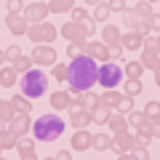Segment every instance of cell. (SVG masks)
Here are the masks:
<instances>
[{"mask_svg":"<svg viewBox=\"0 0 160 160\" xmlns=\"http://www.w3.org/2000/svg\"><path fill=\"white\" fill-rule=\"evenodd\" d=\"M91 147H93V149H99V152H102V149L112 147V139H109L107 133H93V142H91Z\"/></svg>","mask_w":160,"mask_h":160,"instance_id":"d6a6232c","label":"cell"},{"mask_svg":"<svg viewBox=\"0 0 160 160\" xmlns=\"http://www.w3.org/2000/svg\"><path fill=\"white\" fill-rule=\"evenodd\" d=\"M11 109H13V115L16 112H32V99H27L24 93H19V96L11 99Z\"/></svg>","mask_w":160,"mask_h":160,"instance_id":"e0dca14e","label":"cell"},{"mask_svg":"<svg viewBox=\"0 0 160 160\" xmlns=\"http://www.w3.org/2000/svg\"><path fill=\"white\" fill-rule=\"evenodd\" d=\"M99 102H102V96H99V93H93L91 88L80 93V104H83V107H88V109H96Z\"/></svg>","mask_w":160,"mask_h":160,"instance_id":"603a6c76","label":"cell"},{"mask_svg":"<svg viewBox=\"0 0 160 160\" xmlns=\"http://www.w3.org/2000/svg\"><path fill=\"white\" fill-rule=\"evenodd\" d=\"M149 3H158V0H149Z\"/></svg>","mask_w":160,"mask_h":160,"instance_id":"11a10c76","label":"cell"},{"mask_svg":"<svg viewBox=\"0 0 160 160\" xmlns=\"http://www.w3.org/2000/svg\"><path fill=\"white\" fill-rule=\"evenodd\" d=\"M120 43H123L126 51H139V48L144 46V35L139 32V29H131V32H126L123 38H120Z\"/></svg>","mask_w":160,"mask_h":160,"instance_id":"4fadbf2b","label":"cell"},{"mask_svg":"<svg viewBox=\"0 0 160 160\" xmlns=\"http://www.w3.org/2000/svg\"><path fill=\"white\" fill-rule=\"evenodd\" d=\"M48 13H51V11H48V6L43 3V0H35L32 6H27V8H24V19H27L29 24H32V22H43V19H46Z\"/></svg>","mask_w":160,"mask_h":160,"instance_id":"8fae6325","label":"cell"},{"mask_svg":"<svg viewBox=\"0 0 160 160\" xmlns=\"http://www.w3.org/2000/svg\"><path fill=\"white\" fill-rule=\"evenodd\" d=\"M144 91V86H142V78H128L126 80V96H139V93Z\"/></svg>","mask_w":160,"mask_h":160,"instance_id":"d4e9b609","label":"cell"},{"mask_svg":"<svg viewBox=\"0 0 160 160\" xmlns=\"http://www.w3.org/2000/svg\"><path fill=\"white\" fill-rule=\"evenodd\" d=\"M13 118V109H11V102H3L0 99V123H8Z\"/></svg>","mask_w":160,"mask_h":160,"instance_id":"e575fe53","label":"cell"},{"mask_svg":"<svg viewBox=\"0 0 160 160\" xmlns=\"http://www.w3.org/2000/svg\"><path fill=\"white\" fill-rule=\"evenodd\" d=\"M120 38H123V35H120V29H118V27H104V29H102V40L107 43V46H112V43H120Z\"/></svg>","mask_w":160,"mask_h":160,"instance_id":"83f0119b","label":"cell"},{"mask_svg":"<svg viewBox=\"0 0 160 160\" xmlns=\"http://www.w3.org/2000/svg\"><path fill=\"white\" fill-rule=\"evenodd\" d=\"M56 158H59V160H67V158H72V152H69V149H59Z\"/></svg>","mask_w":160,"mask_h":160,"instance_id":"681fc988","label":"cell"},{"mask_svg":"<svg viewBox=\"0 0 160 160\" xmlns=\"http://www.w3.org/2000/svg\"><path fill=\"white\" fill-rule=\"evenodd\" d=\"M86 3H91V6H96V3H102V0H86Z\"/></svg>","mask_w":160,"mask_h":160,"instance_id":"f5cc1de1","label":"cell"},{"mask_svg":"<svg viewBox=\"0 0 160 160\" xmlns=\"http://www.w3.org/2000/svg\"><path fill=\"white\" fill-rule=\"evenodd\" d=\"M96 78H99V62L91 59L88 53H80L67 64V83L72 93H83L88 88H93Z\"/></svg>","mask_w":160,"mask_h":160,"instance_id":"6da1fadb","label":"cell"},{"mask_svg":"<svg viewBox=\"0 0 160 160\" xmlns=\"http://www.w3.org/2000/svg\"><path fill=\"white\" fill-rule=\"evenodd\" d=\"M109 112H112V107H107V104H104V102H99V107L93 109V120H96V123H102V126H104V123H107V120H109Z\"/></svg>","mask_w":160,"mask_h":160,"instance_id":"4dcf8cb0","label":"cell"},{"mask_svg":"<svg viewBox=\"0 0 160 160\" xmlns=\"http://www.w3.org/2000/svg\"><path fill=\"white\" fill-rule=\"evenodd\" d=\"M0 86H6V88L16 86V67H13V64L0 69Z\"/></svg>","mask_w":160,"mask_h":160,"instance_id":"ffe728a7","label":"cell"},{"mask_svg":"<svg viewBox=\"0 0 160 160\" xmlns=\"http://www.w3.org/2000/svg\"><path fill=\"white\" fill-rule=\"evenodd\" d=\"M19 91L27 99H40L48 91V78L40 72V69H27V72L22 75V80H19Z\"/></svg>","mask_w":160,"mask_h":160,"instance_id":"3957f363","label":"cell"},{"mask_svg":"<svg viewBox=\"0 0 160 160\" xmlns=\"http://www.w3.org/2000/svg\"><path fill=\"white\" fill-rule=\"evenodd\" d=\"M155 83H158V88H160V67L155 69Z\"/></svg>","mask_w":160,"mask_h":160,"instance_id":"f907efd6","label":"cell"},{"mask_svg":"<svg viewBox=\"0 0 160 160\" xmlns=\"http://www.w3.org/2000/svg\"><path fill=\"white\" fill-rule=\"evenodd\" d=\"M123 19H126V24L131 29H142V24H147L136 11H133V8H123Z\"/></svg>","mask_w":160,"mask_h":160,"instance_id":"ac0fdd59","label":"cell"},{"mask_svg":"<svg viewBox=\"0 0 160 160\" xmlns=\"http://www.w3.org/2000/svg\"><path fill=\"white\" fill-rule=\"evenodd\" d=\"M120 99H123V93H120V91H115V88H107V91L102 93V102L107 104V107H112V109H118Z\"/></svg>","mask_w":160,"mask_h":160,"instance_id":"cb8c5ba5","label":"cell"},{"mask_svg":"<svg viewBox=\"0 0 160 160\" xmlns=\"http://www.w3.org/2000/svg\"><path fill=\"white\" fill-rule=\"evenodd\" d=\"M86 53L91 59H96L99 64L109 62V46H107V43H102V40H91V43H86Z\"/></svg>","mask_w":160,"mask_h":160,"instance_id":"30bf717a","label":"cell"},{"mask_svg":"<svg viewBox=\"0 0 160 160\" xmlns=\"http://www.w3.org/2000/svg\"><path fill=\"white\" fill-rule=\"evenodd\" d=\"M109 13H112V8L107 3H96V8H93V22H107Z\"/></svg>","mask_w":160,"mask_h":160,"instance_id":"1f68e13d","label":"cell"},{"mask_svg":"<svg viewBox=\"0 0 160 160\" xmlns=\"http://www.w3.org/2000/svg\"><path fill=\"white\" fill-rule=\"evenodd\" d=\"M96 83L102 88H118L120 83H123V67L115 62H102L99 64V78Z\"/></svg>","mask_w":160,"mask_h":160,"instance_id":"5b68a950","label":"cell"},{"mask_svg":"<svg viewBox=\"0 0 160 160\" xmlns=\"http://www.w3.org/2000/svg\"><path fill=\"white\" fill-rule=\"evenodd\" d=\"M93 22L91 19H86V22H67V24H62V38H67L69 43H83L86 46L88 43V38L93 35Z\"/></svg>","mask_w":160,"mask_h":160,"instance_id":"277c9868","label":"cell"},{"mask_svg":"<svg viewBox=\"0 0 160 160\" xmlns=\"http://www.w3.org/2000/svg\"><path fill=\"white\" fill-rule=\"evenodd\" d=\"M72 6H75V0H48V11L51 13H67V11H72Z\"/></svg>","mask_w":160,"mask_h":160,"instance_id":"7402d4cb","label":"cell"},{"mask_svg":"<svg viewBox=\"0 0 160 160\" xmlns=\"http://www.w3.org/2000/svg\"><path fill=\"white\" fill-rule=\"evenodd\" d=\"M64 120L59 118V115H43V118H38L32 123V128L29 131L35 133V139L38 142H53V139H59L64 133Z\"/></svg>","mask_w":160,"mask_h":160,"instance_id":"7a4b0ae2","label":"cell"},{"mask_svg":"<svg viewBox=\"0 0 160 160\" xmlns=\"http://www.w3.org/2000/svg\"><path fill=\"white\" fill-rule=\"evenodd\" d=\"M118 109H120V112H131V109H133V96H126V93H123V99H120Z\"/></svg>","mask_w":160,"mask_h":160,"instance_id":"8d00e7d4","label":"cell"},{"mask_svg":"<svg viewBox=\"0 0 160 160\" xmlns=\"http://www.w3.org/2000/svg\"><path fill=\"white\" fill-rule=\"evenodd\" d=\"M107 6L112 8V11H123V8H126V0H109Z\"/></svg>","mask_w":160,"mask_h":160,"instance_id":"7dc6e473","label":"cell"},{"mask_svg":"<svg viewBox=\"0 0 160 160\" xmlns=\"http://www.w3.org/2000/svg\"><path fill=\"white\" fill-rule=\"evenodd\" d=\"M133 11L139 13V16L144 19V22H149V19H152V3H149V0H142V3H136V6H133Z\"/></svg>","mask_w":160,"mask_h":160,"instance_id":"f546056e","label":"cell"},{"mask_svg":"<svg viewBox=\"0 0 160 160\" xmlns=\"http://www.w3.org/2000/svg\"><path fill=\"white\" fill-rule=\"evenodd\" d=\"M112 147L118 149L120 155L123 152H131V147H133V136L128 131H115V136H112Z\"/></svg>","mask_w":160,"mask_h":160,"instance_id":"5bb4252c","label":"cell"},{"mask_svg":"<svg viewBox=\"0 0 160 160\" xmlns=\"http://www.w3.org/2000/svg\"><path fill=\"white\" fill-rule=\"evenodd\" d=\"M128 126H133L139 131V128H149V118L147 115H142V112H128ZM149 131H152V128H149Z\"/></svg>","mask_w":160,"mask_h":160,"instance_id":"d6986e66","label":"cell"},{"mask_svg":"<svg viewBox=\"0 0 160 160\" xmlns=\"http://www.w3.org/2000/svg\"><path fill=\"white\" fill-rule=\"evenodd\" d=\"M32 128V120H29V112H16L11 120H8V131L13 133L16 139H22L24 133Z\"/></svg>","mask_w":160,"mask_h":160,"instance_id":"ba28073f","label":"cell"},{"mask_svg":"<svg viewBox=\"0 0 160 160\" xmlns=\"http://www.w3.org/2000/svg\"><path fill=\"white\" fill-rule=\"evenodd\" d=\"M16 152L22 158H35V142L32 139H16Z\"/></svg>","mask_w":160,"mask_h":160,"instance_id":"44dd1931","label":"cell"},{"mask_svg":"<svg viewBox=\"0 0 160 160\" xmlns=\"http://www.w3.org/2000/svg\"><path fill=\"white\" fill-rule=\"evenodd\" d=\"M13 147H16V136L8 128H0V149L6 152V149H13Z\"/></svg>","mask_w":160,"mask_h":160,"instance_id":"4316f807","label":"cell"},{"mask_svg":"<svg viewBox=\"0 0 160 160\" xmlns=\"http://www.w3.org/2000/svg\"><path fill=\"white\" fill-rule=\"evenodd\" d=\"M69 120H72L75 128H86L88 123H93V109H88V107H83V104H78V107H72Z\"/></svg>","mask_w":160,"mask_h":160,"instance_id":"9c48e42d","label":"cell"},{"mask_svg":"<svg viewBox=\"0 0 160 160\" xmlns=\"http://www.w3.org/2000/svg\"><path fill=\"white\" fill-rule=\"evenodd\" d=\"M86 51V46L83 43H69V48H67V53H69V59H75V56H80V53Z\"/></svg>","mask_w":160,"mask_h":160,"instance_id":"f35d334b","label":"cell"},{"mask_svg":"<svg viewBox=\"0 0 160 160\" xmlns=\"http://www.w3.org/2000/svg\"><path fill=\"white\" fill-rule=\"evenodd\" d=\"M69 13H72V19H75V22H86V19H88L86 8H80V6H72V11H69Z\"/></svg>","mask_w":160,"mask_h":160,"instance_id":"ab89813d","label":"cell"},{"mask_svg":"<svg viewBox=\"0 0 160 160\" xmlns=\"http://www.w3.org/2000/svg\"><path fill=\"white\" fill-rule=\"evenodd\" d=\"M142 64H144V69H158V67H160V56H158V51H144Z\"/></svg>","mask_w":160,"mask_h":160,"instance_id":"f1b7e54d","label":"cell"},{"mask_svg":"<svg viewBox=\"0 0 160 160\" xmlns=\"http://www.w3.org/2000/svg\"><path fill=\"white\" fill-rule=\"evenodd\" d=\"M51 107L53 109H72V96H69V91H53L51 93Z\"/></svg>","mask_w":160,"mask_h":160,"instance_id":"9a60e30c","label":"cell"},{"mask_svg":"<svg viewBox=\"0 0 160 160\" xmlns=\"http://www.w3.org/2000/svg\"><path fill=\"white\" fill-rule=\"evenodd\" d=\"M19 56H22V51H19V46H11V48L6 51V59H8V62H16Z\"/></svg>","mask_w":160,"mask_h":160,"instance_id":"ee69618b","label":"cell"},{"mask_svg":"<svg viewBox=\"0 0 160 160\" xmlns=\"http://www.w3.org/2000/svg\"><path fill=\"white\" fill-rule=\"evenodd\" d=\"M120 53H123V43H112L109 46V59H118Z\"/></svg>","mask_w":160,"mask_h":160,"instance_id":"bcb514c9","label":"cell"},{"mask_svg":"<svg viewBox=\"0 0 160 160\" xmlns=\"http://www.w3.org/2000/svg\"><path fill=\"white\" fill-rule=\"evenodd\" d=\"M142 51H158V38H147V35H144V46H142Z\"/></svg>","mask_w":160,"mask_h":160,"instance_id":"7bdbcfd3","label":"cell"},{"mask_svg":"<svg viewBox=\"0 0 160 160\" xmlns=\"http://www.w3.org/2000/svg\"><path fill=\"white\" fill-rule=\"evenodd\" d=\"M0 152H3V149H0Z\"/></svg>","mask_w":160,"mask_h":160,"instance_id":"6f0895ef","label":"cell"},{"mask_svg":"<svg viewBox=\"0 0 160 160\" xmlns=\"http://www.w3.org/2000/svg\"><path fill=\"white\" fill-rule=\"evenodd\" d=\"M6 27L11 29L13 35H27L29 22H27L24 16H19V13H8V16H6Z\"/></svg>","mask_w":160,"mask_h":160,"instance_id":"7c38bea8","label":"cell"},{"mask_svg":"<svg viewBox=\"0 0 160 160\" xmlns=\"http://www.w3.org/2000/svg\"><path fill=\"white\" fill-rule=\"evenodd\" d=\"M22 8H24L22 0H8V13H19Z\"/></svg>","mask_w":160,"mask_h":160,"instance_id":"f6af8a7d","label":"cell"},{"mask_svg":"<svg viewBox=\"0 0 160 160\" xmlns=\"http://www.w3.org/2000/svg\"><path fill=\"white\" fill-rule=\"evenodd\" d=\"M158 53H160V35H158Z\"/></svg>","mask_w":160,"mask_h":160,"instance_id":"db71d44e","label":"cell"},{"mask_svg":"<svg viewBox=\"0 0 160 160\" xmlns=\"http://www.w3.org/2000/svg\"><path fill=\"white\" fill-rule=\"evenodd\" d=\"M56 35H59V29L53 27L51 22H46V19H43V22H32L29 29H27V38L32 40L35 46H38V43H48V46H51L53 40H56Z\"/></svg>","mask_w":160,"mask_h":160,"instance_id":"8992f818","label":"cell"},{"mask_svg":"<svg viewBox=\"0 0 160 160\" xmlns=\"http://www.w3.org/2000/svg\"><path fill=\"white\" fill-rule=\"evenodd\" d=\"M149 128H152V139H160V115L149 118Z\"/></svg>","mask_w":160,"mask_h":160,"instance_id":"74e56055","label":"cell"},{"mask_svg":"<svg viewBox=\"0 0 160 160\" xmlns=\"http://www.w3.org/2000/svg\"><path fill=\"white\" fill-rule=\"evenodd\" d=\"M149 27L160 32V13H152V19H149Z\"/></svg>","mask_w":160,"mask_h":160,"instance_id":"c3c4849f","label":"cell"},{"mask_svg":"<svg viewBox=\"0 0 160 160\" xmlns=\"http://www.w3.org/2000/svg\"><path fill=\"white\" fill-rule=\"evenodd\" d=\"M53 78L56 80H67V64H53Z\"/></svg>","mask_w":160,"mask_h":160,"instance_id":"60d3db41","label":"cell"},{"mask_svg":"<svg viewBox=\"0 0 160 160\" xmlns=\"http://www.w3.org/2000/svg\"><path fill=\"white\" fill-rule=\"evenodd\" d=\"M123 72H126L128 78H142V72H144V64H142V62H128Z\"/></svg>","mask_w":160,"mask_h":160,"instance_id":"836d02e7","label":"cell"},{"mask_svg":"<svg viewBox=\"0 0 160 160\" xmlns=\"http://www.w3.org/2000/svg\"><path fill=\"white\" fill-rule=\"evenodd\" d=\"M107 126L112 128V133L115 131H128V118H123V115H109Z\"/></svg>","mask_w":160,"mask_h":160,"instance_id":"484cf974","label":"cell"},{"mask_svg":"<svg viewBox=\"0 0 160 160\" xmlns=\"http://www.w3.org/2000/svg\"><path fill=\"white\" fill-rule=\"evenodd\" d=\"M32 62L38 67H53L56 64V48H51L48 43H38V48L32 51Z\"/></svg>","mask_w":160,"mask_h":160,"instance_id":"52a82bcc","label":"cell"},{"mask_svg":"<svg viewBox=\"0 0 160 160\" xmlns=\"http://www.w3.org/2000/svg\"><path fill=\"white\" fill-rule=\"evenodd\" d=\"M144 115H147V118H152V115H160V102H149L147 107H144Z\"/></svg>","mask_w":160,"mask_h":160,"instance_id":"b9f144b4","label":"cell"},{"mask_svg":"<svg viewBox=\"0 0 160 160\" xmlns=\"http://www.w3.org/2000/svg\"><path fill=\"white\" fill-rule=\"evenodd\" d=\"M3 62H6V51H0V64H3Z\"/></svg>","mask_w":160,"mask_h":160,"instance_id":"816d5d0a","label":"cell"},{"mask_svg":"<svg viewBox=\"0 0 160 160\" xmlns=\"http://www.w3.org/2000/svg\"><path fill=\"white\" fill-rule=\"evenodd\" d=\"M91 142H93V133H88L86 128H78V133L72 136V149H88L91 147Z\"/></svg>","mask_w":160,"mask_h":160,"instance_id":"2e32d148","label":"cell"},{"mask_svg":"<svg viewBox=\"0 0 160 160\" xmlns=\"http://www.w3.org/2000/svg\"><path fill=\"white\" fill-rule=\"evenodd\" d=\"M13 67H16V72H27L29 69V64H32V56H19L16 62H11Z\"/></svg>","mask_w":160,"mask_h":160,"instance_id":"d590c367","label":"cell"},{"mask_svg":"<svg viewBox=\"0 0 160 160\" xmlns=\"http://www.w3.org/2000/svg\"><path fill=\"white\" fill-rule=\"evenodd\" d=\"M43 3H48V0H43Z\"/></svg>","mask_w":160,"mask_h":160,"instance_id":"9f6ffc18","label":"cell"}]
</instances>
